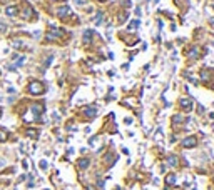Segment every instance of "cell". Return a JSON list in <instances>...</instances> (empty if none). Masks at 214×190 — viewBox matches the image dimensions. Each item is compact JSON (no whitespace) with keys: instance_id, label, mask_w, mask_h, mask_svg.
I'll return each instance as SVG.
<instances>
[{"instance_id":"6da1fadb","label":"cell","mask_w":214,"mask_h":190,"mask_svg":"<svg viewBox=\"0 0 214 190\" xmlns=\"http://www.w3.org/2000/svg\"><path fill=\"white\" fill-rule=\"evenodd\" d=\"M44 92H45V87L42 82L34 80V82L29 83V93H32V95H42Z\"/></svg>"},{"instance_id":"7a4b0ae2","label":"cell","mask_w":214,"mask_h":190,"mask_svg":"<svg viewBox=\"0 0 214 190\" xmlns=\"http://www.w3.org/2000/svg\"><path fill=\"white\" fill-rule=\"evenodd\" d=\"M64 35V30L62 29H57V27L50 25L49 27V32H47V40H55V39H60Z\"/></svg>"},{"instance_id":"3957f363","label":"cell","mask_w":214,"mask_h":190,"mask_svg":"<svg viewBox=\"0 0 214 190\" xmlns=\"http://www.w3.org/2000/svg\"><path fill=\"white\" fill-rule=\"evenodd\" d=\"M179 107L182 108V110L184 112H191L192 108H194V104H192V100L191 98H181V100H179Z\"/></svg>"},{"instance_id":"277c9868","label":"cell","mask_w":214,"mask_h":190,"mask_svg":"<svg viewBox=\"0 0 214 190\" xmlns=\"http://www.w3.org/2000/svg\"><path fill=\"white\" fill-rule=\"evenodd\" d=\"M196 145H197V137H194V135L184 139V142H182V147H186V148H192V147H196Z\"/></svg>"},{"instance_id":"5b68a950","label":"cell","mask_w":214,"mask_h":190,"mask_svg":"<svg viewBox=\"0 0 214 190\" xmlns=\"http://www.w3.org/2000/svg\"><path fill=\"white\" fill-rule=\"evenodd\" d=\"M70 14H72V10H70V7H67V5H64V7H60L57 10V17L62 18V20H64V18H67Z\"/></svg>"},{"instance_id":"8992f818","label":"cell","mask_w":214,"mask_h":190,"mask_svg":"<svg viewBox=\"0 0 214 190\" xmlns=\"http://www.w3.org/2000/svg\"><path fill=\"white\" fill-rule=\"evenodd\" d=\"M186 57H187L189 60L197 58V57H199V48H197V47H191V48H187V50H186Z\"/></svg>"},{"instance_id":"52a82bcc","label":"cell","mask_w":214,"mask_h":190,"mask_svg":"<svg viewBox=\"0 0 214 190\" xmlns=\"http://www.w3.org/2000/svg\"><path fill=\"white\" fill-rule=\"evenodd\" d=\"M122 40H124V43H127V45H136V43H139L137 37L127 35V33H124V35H122Z\"/></svg>"},{"instance_id":"ba28073f","label":"cell","mask_w":214,"mask_h":190,"mask_svg":"<svg viewBox=\"0 0 214 190\" xmlns=\"http://www.w3.org/2000/svg\"><path fill=\"white\" fill-rule=\"evenodd\" d=\"M30 110H32V114L35 115V117H39V115L44 112V105H42V104H32Z\"/></svg>"},{"instance_id":"9c48e42d","label":"cell","mask_w":214,"mask_h":190,"mask_svg":"<svg viewBox=\"0 0 214 190\" xmlns=\"http://www.w3.org/2000/svg\"><path fill=\"white\" fill-rule=\"evenodd\" d=\"M22 17L25 18V20H30V18L34 17V8L30 7V5H25V8H24V12H22Z\"/></svg>"},{"instance_id":"30bf717a","label":"cell","mask_w":214,"mask_h":190,"mask_svg":"<svg viewBox=\"0 0 214 190\" xmlns=\"http://www.w3.org/2000/svg\"><path fill=\"white\" fill-rule=\"evenodd\" d=\"M212 75H214V70H209V68H203L201 70V79L203 80H211Z\"/></svg>"},{"instance_id":"8fae6325","label":"cell","mask_w":214,"mask_h":190,"mask_svg":"<svg viewBox=\"0 0 214 190\" xmlns=\"http://www.w3.org/2000/svg\"><path fill=\"white\" fill-rule=\"evenodd\" d=\"M82 112H84V115H85L87 118H94V117H95V114H97V110H95L94 107H85Z\"/></svg>"},{"instance_id":"7c38bea8","label":"cell","mask_w":214,"mask_h":190,"mask_svg":"<svg viewBox=\"0 0 214 190\" xmlns=\"http://www.w3.org/2000/svg\"><path fill=\"white\" fill-rule=\"evenodd\" d=\"M186 120H187V118H184L182 115H174V117H172V125H181Z\"/></svg>"},{"instance_id":"4fadbf2b","label":"cell","mask_w":214,"mask_h":190,"mask_svg":"<svg viewBox=\"0 0 214 190\" xmlns=\"http://www.w3.org/2000/svg\"><path fill=\"white\" fill-rule=\"evenodd\" d=\"M17 12H18V8L15 7V5L5 8V15H8V17H15V15H17Z\"/></svg>"},{"instance_id":"5bb4252c","label":"cell","mask_w":214,"mask_h":190,"mask_svg":"<svg viewBox=\"0 0 214 190\" xmlns=\"http://www.w3.org/2000/svg\"><path fill=\"white\" fill-rule=\"evenodd\" d=\"M89 164H91V160H89V158H80L79 162H77V165H79V169H87L89 167Z\"/></svg>"},{"instance_id":"9a60e30c","label":"cell","mask_w":214,"mask_h":190,"mask_svg":"<svg viewBox=\"0 0 214 190\" xmlns=\"http://www.w3.org/2000/svg\"><path fill=\"white\" fill-rule=\"evenodd\" d=\"M25 133H27V137H30V139H37V137H39V130L37 129H27Z\"/></svg>"},{"instance_id":"2e32d148","label":"cell","mask_w":214,"mask_h":190,"mask_svg":"<svg viewBox=\"0 0 214 190\" xmlns=\"http://www.w3.org/2000/svg\"><path fill=\"white\" fill-rule=\"evenodd\" d=\"M92 35H94V32H92V30H85V32H84V42L91 43L92 42Z\"/></svg>"},{"instance_id":"e0dca14e","label":"cell","mask_w":214,"mask_h":190,"mask_svg":"<svg viewBox=\"0 0 214 190\" xmlns=\"http://www.w3.org/2000/svg\"><path fill=\"white\" fill-rule=\"evenodd\" d=\"M167 164L172 165V167H177L179 160H177V157H176V155H169V157H167Z\"/></svg>"},{"instance_id":"ac0fdd59","label":"cell","mask_w":214,"mask_h":190,"mask_svg":"<svg viewBox=\"0 0 214 190\" xmlns=\"http://www.w3.org/2000/svg\"><path fill=\"white\" fill-rule=\"evenodd\" d=\"M174 182H176V175L174 173H169V175L166 177V185H172Z\"/></svg>"},{"instance_id":"d6986e66","label":"cell","mask_w":214,"mask_h":190,"mask_svg":"<svg viewBox=\"0 0 214 190\" xmlns=\"http://www.w3.org/2000/svg\"><path fill=\"white\" fill-rule=\"evenodd\" d=\"M139 27V18H136V20L131 22V25H129V30H136Z\"/></svg>"},{"instance_id":"ffe728a7","label":"cell","mask_w":214,"mask_h":190,"mask_svg":"<svg viewBox=\"0 0 214 190\" xmlns=\"http://www.w3.org/2000/svg\"><path fill=\"white\" fill-rule=\"evenodd\" d=\"M126 18H127V12H122V14H119V17H117V20H119L120 23H124V22H126Z\"/></svg>"},{"instance_id":"44dd1931","label":"cell","mask_w":214,"mask_h":190,"mask_svg":"<svg viewBox=\"0 0 214 190\" xmlns=\"http://www.w3.org/2000/svg\"><path fill=\"white\" fill-rule=\"evenodd\" d=\"M5 140H7V132L0 130V142H5Z\"/></svg>"},{"instance_id":"7402d4cb","label":"cell","mask_w":214,"mask_h":190,"mask_svg":"<svg viewBox=\"0 0 214 190\" xmlns=\"http://www.w3.org/2000/svg\"><path fill=\"white\" fill-rule=\"evenodd\" d=\"M12 45H14V47H17V48H22V47H24V43H22V42H18V40H14V42H12Z\"/></svg>"},{"instance_id":"603a6c76","label":"cell","mask_w":214,"mask_h":190,"mask_svg":"<svg viewBox=\"0 0 214 190\" xmlns=\"http://www.w3.org/2000/svg\"><path fill=\"white\" fill-rule=\"evenodd\" d=\"M101 18H102V12H97V15H95V23H99V22H101Z\"/></svg>"},{"instance_id":"cb8c5ba5","label":"cell","mask_w":214,"mask_h":190,"mask_svg":"<svg viewBox=\"0 0 214 190\" xmlns=\"http://www.w3.org/2000/svg\"><path fill=\"white\" fill-rule=\"evenodd\" d=\"M40 169H42V170H45V169H47V162H45V160H40Z\"/></svg>"},{"instance_id":"d4e9b609","label":"cell","mask_w":214,"mask_h":190,"mask_svg":"<svg viewBox=\"0 0 214 190\" xmlns=\"http://www.w3.org/2000/svg\"><path fill=\"white\" fill-rule=\"evenodd\" d=\"M0 32H7V25L2 23V22H0Z\"/></svg>"},{"instance_id":"484cf974","label":"cell","mask_w":214,"mask_h":190,"mask_svg":"<svg viewBox=\"0 0 214 190\" xmlns=\"http://www.w3.org/2000/svg\"><path fill=\"white\" fill-rule=\"evenodd\" d=\"M0 117H2V108H0Z\"/></svg>"},{"instance_id":"4316f807","label":"cell","mask_w":214,"mask_h":190,"mask_svg":"<svg viewBox=\"0 0 214 190\" xmlns=\"http://www.w3.org/2000/svg\"><path fill=\"white\" fill-rule=\"evenodd\" d=\"M99 2H105V0H99Z\"/></svg>"},{"instance_id":"83f0119b","label":"cell","mask_w":214,"mask_h":190,"mask_svg":"<svg viewBox=\"0 0 214 190\" xmlns=\"http://www.w3.org/2000/svg\"><path fill=\"white\" fill-rule=\"evenodd\" d=\"M54 2H57V0H54Z\"/></svg>"}]
</instances>
